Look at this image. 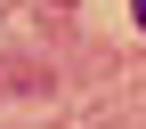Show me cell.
<instances>
[{
    "mask_svg": "<svg viewBox=\"0 0 146 129\" xmlns=\"http://www.w3.org/2000/svg\"><path fill=\"white\" fill-rule=\"evenodd\" d=\"M130 16H138V24H146V0H130Z\"/></svg>",
    "mask_w": 146,
    "mask_h": 129,
    "instance_id": "obj_1",
    "label": "cell"
}]
</instances>
